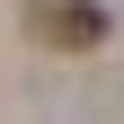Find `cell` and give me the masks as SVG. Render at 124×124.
Instances as JSON below:
<instances>
[{
	"mask_svg": "<svg viewBox=\"0 0 124 124\" xmlns=\"http://www.w3.org/2000/svg\"><path fill=\"white\" fill-rule=\"evenodd\" d=\"M36 36H44V44H98L106 18L80 9V0H44V9H36Z\"/></svg>",
	"mask_w": 124,
	"mask_h": 124,
	"instance_id": "6da1fadb",
	"label": "cell"
}]
</instances>
